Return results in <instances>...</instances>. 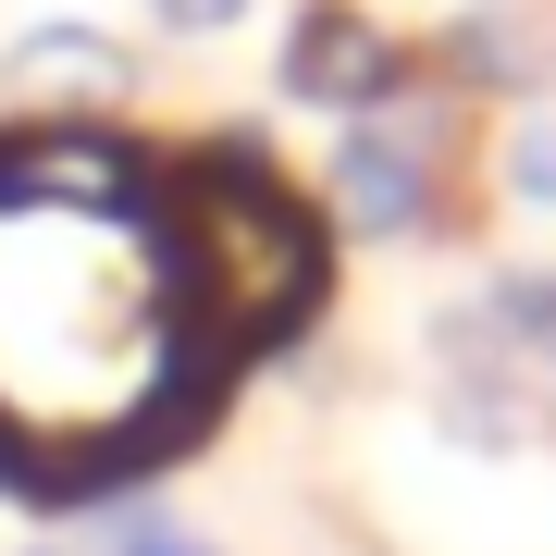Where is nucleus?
Listing matches in <instances>:
<instances>
[{"label":"nucleus","instance_id":"3","mask_svg":"<svg viewBox=\"0 0 556 556\" xmlns=\"http://www.w3.org/2000/svg\"><path fill=\"white\" fill-rule=\"evenodd\" d=\"M420 75H433V50L396 38L371 0H298V25H285V50H273V87H285L298 112H334V124L396 112Z\"/></svg>","mask_w":556,"mask_h":556},{"label":"nucleus","instance_id":"4","mask_svg":"<svg viewBox=\"0 0 556 556\" xmlns=\"http://www.w3.org/2000/svg\"><path fill=\"white\" fill-rule=\"evenodd\" d=\"M137 87H149V62L112 25H87V13H50L25 38H0V100H13V124H112Z\"/></svg>","mask_w":556,"mask_h":556},{"label":"nucleus","instance_id":"9","mask_svg":"<svg viewBox=\"0 0 556 556\" xmlns=\"http://www.w3.org/2000/svg\"><path fill=\"white\" fill-rule=\"evenodd\" d=\"M248 13H260V0H149V25H161V38H236Z\"/></svg>","mask_w":556,"mask_h":556},{"label":"nucleus","instance_id":"6","mask_svg":"<svg viewBox=\"0 0 556 556\" xmlns=\"http://www.w3.org/2000/svg\"><path fill=\"white\" fill-rule=\"evenodd\" d=\"M470 309L495 321V346L519 358V371H544V383H556V260H482Z\"/></svg>","mask_w":556,"mask_h":556},{"label":"nucleus","instance_id":"11","mask_svg":"<svg viewBox=\"0 0 556 556\" xmlns=\"http://www.w3.org/2000/svg\"><path fill=\"white\" fill-rule=\"evenodd\" d=\"M199 556H236V544H199Z\"/></svg>","mask_w":556,"mask_h":556},{"label":"nucleus","instance_id":"1","mask_svg":"<svg viewBox=\"0 0 556 556\" xmlns=\"http://www.w3.org/2000/svg\"><path fill=\"white\" fill-rule=\"evenodd\" d=\"M161 236H174L186 298H199V321L223 334L236 371L285 358L298 334H321V309H334V223H321V199L248 137V124L161 149Z\"/></svg>","mask_w":556,"mask_h":556},{"label":"nucleus","instance_id":"5","mask_svg":"<svg viewBox=\"0 0 556 556\" xmlns=\"http://www.w3.org/2000/svg\"><path fill=\"white\" fill-rule=\"evenodd\" d=\"M433 433L457 457H544L556 445V383L519 371V358H457V371H433Z\"/></svg>","mask_w":556,"mask_h":556},{"label":"nucleus","instance_id":"2","mask_svg":"<svg viewBox=\"0 0 556 556\" xmlns=\"http://www.w3.org/2000/svg\"><path fill=\"white\" fill-rule=\"evenodd\" d=\"M321 223L334 248H470L495 223V137L482 100H457L445 75H420L396 112H358L321 149Z\"/></svg>","mask_w":556,"mask_h":556},{"label":"nucleus","instance_id":"10","mask_svg":"<svg viewBox=\"0 0 556 556\" xmlns=\"http://www.w3.org/2000/svg\"><path fill=\"white\" fill-rule=\"evenodd\" d=\"M13 556H87V544H75V532H62V544H13Z\"/></svg>","mask_w":556,"mask_h":556},{"label":"nucleus","instance_id":"7","mask_svg":"<svg viewBox=\"0 0 556 556\" xmlns=\"http://www.w3.org/2000/svg\"><path fill=\"white\" fill-rule=\"evenodd\" d=\"M75 544H87V556H199L211 532H186V519L161 507V495H100Z\"/></svg>","mask_w":556,"mask_h":556},{"label":"nucleus","instance_id":"8","mask_svg":"<svg viewBox=\"0 0 556 556\" xmlns=\"http://www.w3.org/2000/svg\"><path fill=\"white\" fill-rule=\"evenodd\" d=\"M495 199L556 223V112H544V100H532V112H519L507 137H495Z\"/></svg>","mask_w":556,"mask_h":556}]
</instances>
